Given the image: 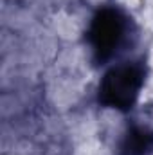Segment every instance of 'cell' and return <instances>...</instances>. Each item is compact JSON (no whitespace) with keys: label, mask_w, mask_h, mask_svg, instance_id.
Returning <instances> with one entry per match:
<instances>
[{"label":"cell","mask_w":153,"mask_h":155,"mask_svg":"<svg viewBox=\"0 0 153 155\" xmlns=\"http://www.w3.org/2000/svg\"><path fill=\"white\" fill-rule=\"evenodd\" d=\"M128 116L115 155H153V105L135 108Z\"/></svg>","instance_id":"obj_3"},{"label":"cell","mask_w":153,"mask_h":155,"mask_svg":"<svg viewBox=\"0 0 153 155\" xmlns=\"http://www.w3.org/2000/svg\"><path fill=\"white\" fill-rule=\"evenodd\" d=\"M81 4L96 13V11H99V9H103V7H106V5H112L114 0H81Z\"/></svg>","instance_id":"obj_4"},{"label":"cell","mask_w":153,"mask_h":155,"mask_svg":"<svg viewBox=\"0 0 153 155\" xmlns=\"http://www.w3.org/2000/svg\"><path fill=\"white\" fill-rule=\"evenodd\" d=\"M148 81L144 58H126L105 69L97 85V103L119 114H132Z\"/></svg>","instance_id":"obj_2"},{"label":"cell","mask_w":153,"mask_h":155,"mask_svg":"<svg viewBox=\"0 0 153 155\" xmlns=\"http://www.w3.org/2000/svg\"><path fill=\"white\" fill-rule=\"evenodd\" d=\"M85 35L92 61L106 69L130 58L139 41V25L124 7L112 4L94 13Z\"/></svg>","instance_id":"obj_1"}]
</instances>
